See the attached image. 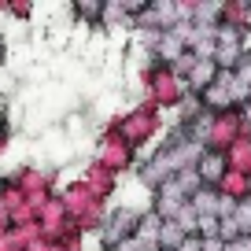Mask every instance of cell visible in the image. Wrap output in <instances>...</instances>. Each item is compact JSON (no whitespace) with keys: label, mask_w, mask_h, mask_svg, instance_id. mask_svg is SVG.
<instances>
[{"label":"cell","mask_w":251,"mask_h":251,"mask_svg":"<svg viewBox=\"0 0 251 251\" xmlns=\"http://www.w3.org/2000/svg\"><path fill=\"white\" fill-rule=\"evenodd\" d=\"M218 26H236V30L251 33V4H240V0H222V23Z\"/></svg>","instance_id":"9c48e42d"},{"label":"cell","mask_w":251,"mask_h":251,"mask_svg":"<svg viewBox=\"0 0 251 251\" xmlns=\"http://www.w3.org/2000/svg\"><path fill=\"white\" fill-rule=\"evenodd\" d=\"M196 174H200V181H203L207 188H218L222 181H226V174H229V155H226V151L203 148L200 159H196Z\"/></svg>","instance_id":"5b68a950"},{"label":"cell","mask_w":251,"mask_h":251,"mask_svg":"<svg viewBox=\"0 0 251 251\" xmlns=\"http://www.w3.org/2000/svg\"><path fill=\"white\" fill-rule=\"evenodd\" d=\"M4 185H8V181H4V174H0V196H4Z\"/></svg>","instance_id":"ffe728a7"},{"label":"cell","mask_w":251,"mask_h":251,"mask_svg":"<svg viewBox=\"0 0 251 251\" xmlns=\"http://www.w3.org/2000/svg\"><path fill=\"white\" fill-rule=\"evenodd\" d=\"M236 81H240V85L244 89H248V93H251V52H244V59H240V67H236Z\"/></svg>","instance_id":"2e32d148"},{"label":"cell","mask_w":251,"mask_h":251,"mask_svg":"<svg viewBox=\"0 0 251 251\" xmlns=\"http://www.w3.org/2000/svg\"><path fill=\"white\" fill-rule=\"evenodd\" d=\"M78 181L93 192L96 200H100V203H107V200L118 192V181H122V177H118V174H111L107 166H100V163L93 159V163H85V170H81Z\"/></svg>","instance_id":"277c9868"},{"label":"cell","mask_w":251,"mask_h":251,"mask_svg":"<svg viewBox=\"0 0 251 251\" xmlns=\"http://www.w3.org/2000/svg\"><path fill=\"white\" fill-rule=\"evenodd\" d=\"M214 41H218V45H240V48H248V30H236V26H218V30H214Z\"/></svg>","instance_id":"5bb4252c"},{"label":"cell","mask_w":251,"mask_h":251,"mask_svg":"<svg viewBox=\"0 0 251 251\" xmlns=\"http://www.w3.org/2000/svg\"><path fill=\"white\" fill-rule=\"evenodd\" d=\"M181 251H203V244H200V236H188V240L181 244Z\"/></svg>","instance_id":"d6986e66"},{"label":"cell","mask_w":251,"mask_h":251,"mask_svg":"<svg viewBox=\"0 0 251 251\" xmlns=\"http://www.w3.org/2000/svg\"><path fill=\"white\" fill-rule=\"evenodd\" d=\"M240 137H244V115H240V111H226V115H214L207 148H211V151H229Z\"/></svg>","instance_id":"3957f363"},{"label":"cell","mask_w":251,"mask_h":251,"mask_svg":"<svg viewBox=\"0 0 251 251\" xmlns=\"http://www.w3.org/2000/svg\"><path fill=\"white\" fill-rule=\"evenodd\" d=\"M159 233H163V218H159V211L151 207V211H144L141 218H137L133 240L144 244V248H159Z\"/></svg>","instance_id":"52a82bcc"},{"label":"cell","mask_w":251,"mask_h":251,"mask_svg":"<svg viewBox=\"0 0 251 251\" xmlns=\"http://www.w3.org/2000/svg\"><path fill=\"white\" fill-rule=\"evenodd\" d=\"M218 192L226 200H233V203H240V200L251 196V177H248V174H240V170H229L226 181L218 185Z\"/></svg>","instance_id":"30bf717a"},{"label":"cell","mask_w":251,"mask_h":251,"mask_svg":"<svg viewBox=\"0 0 251 251\" xmlns=\"http://www.w3.org/2000/svg\"><path fill=\"white\" fill-rule=\"evenodd\" d=\"M188 240V233L177 222H163V233H159V251H181V244Z\"/></svg>","instance_id":"4fadbf2b"},{"label":"cell","mask_w":251,"mask_h":251,"mask_svg":"<svg viewBox=\"0 0 251 251\" xmlns=\"http://www.w3.org/2000/svg\"><path fill=\"white\" fill-rule=\"evenodd\" d=\"M93 159H96L100 166H107L111 174H118V177L141 166V159H137V148L126 141V137L118 133L111 122L103 126V133L96 137V155H93Z\"/></svg>","instance_id":"7a4b0ae2"},{"label":"cell","mask_w":251,"mask_h":251,"mask_svg":"<svg viewBox=\"0 0 251 251\" xmlns=\"http://www.w3.org/2000/svg\"><path fill=\"white\" fill-rule=\"evenodd\" d=\"M203 244V251H226V240L222 236H211V240H200Z\"/></svg>","instance_id":"ac0fdd59"},{"label":"cell","mask_w":251,"mask_h":251,"mask_svg":"<svg viewBox=\"0 0 251 251\" xmlns=\"http://www.w3.org/2000/svg\"><path fill=\"white\" fill-rule=\"evenodd\" d=\"M188 203H192V211L200 214V218H218V211H222V192L218 188H200L196 196L188 200Z\"/></svg>","instance_id":"8fae6325"},{"label":"cell","mask_w":251,"mask_h":251,"mask_svg":"<svg viewBox=\"0 0 251 251\" xmlns=\"http://www.w3.org/2000/svg\"><path fill=\"white\" fill-rule=\"evenodd\" d=\"M233 218L240 222L244 236H251V196H248V200H240V203H236V214H233Z\"/></svg>","instance_id":"9a60e30c"},{"label":"cell","mask_w":251,"mask_h":251,"mask_svg":"<svg viewBox=\"0 0 251 251\" xmlns=\"http://www.w3.org/2000/svg\"><path fill=\"white\" fill-rule=\"evenodd\" d=\"M185 55H188V45L177 37V33H163V37H159V45H155V59H159V63L177 67Z\"/></svg>","instance_id":"ba28073f"},{"label":"cell","mask_w":251,"mask_h":251,"mask_svg":"<svg viewBox=\"0 0 251 251\" xmlns=\"http://www.w3.org/2000/svg\"><path fill=\"white\" fill-rule=\"evenodd\" d=\"M218 63L214 59H200L196 67H192V74H188L185 78V85H188V96H203L207 89L214 85V81H218Z\"/></svg>","instance_id":"8992f818"},{"label":"cell","mask_w":251,"mask_h":251,"mask_svg":"<svg viewBox=\"0 0 251 251\" xmlns=\"http://www.w3.org/2000/svg\"><path fill=\"white\" fill-rule=\"evenodd\" d=\"M111 126H115L118 133L141 151V148H148V144L163 133V111H155L148 100H141L137 107L126 111V115H115V118H111Z\"/></svg>","instance_id":"6da1fadb"},{"label":"cell","mask_w":251,"mask_h":251,"mask_svg":"<svg viewBox=\"0 0 251 251\" xmlns=\"http://www.w3.org/2000/svg\"><path fill=\"white\" fill-rule=\"evenodd\" d=\"M226 155H229V170H240V174H248V170H251V137L244 133L240 141H236L233 148L226 151Z\"/></svg>","instance_id":"7c38bea8"},{"label":"cell","mask_w":251,"mask_h":251,"mask_svg":"<svg viewBox=\"0 0 251 251\" xmlns=\"http://www.w3.org/2000/svg\"><path fill=\"white\" fill-rule=\"evenodd\" d=\"M0 11H4V15H15V19H30L33 15L30 4H0Z\"/></svg>","instance_id":"e0dca14e"}]
</instances>
